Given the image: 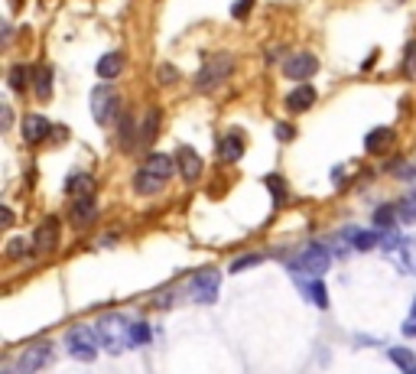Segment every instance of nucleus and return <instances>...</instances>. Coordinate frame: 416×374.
<instances>
[{"label": "nucleus", "mask_w": 416, "mask_h": 374, "mask_svg": "<svg viewBox=\"0 0 416 374\" xmlns=\"http://www.w3.org/2000/svg\"><path fill=\"white\" fill-rule=\"evenodd\" d=\"M176 172H179V166H176L172 157H166V153H150L147 160H143V166L134 172V189H137L140 195H156L170 186V179Z\"/></svg>", "instance_id": "nucleus-1"}, {"label": "nucleus", "mask_w": 416, "mask_h": 374, "mask_svg": "<svg viewBox=\"0 0 416 374\" xmlns=\"http://www.w3.org/2000/svg\"><path fill=\"white\" fill-rule=\"evenodd\" d=\"M134 322H127V316L120 312H107L101 319L95 322V335H98V345L105 348V355H124L127 348H134Z\"/></svg>", "instance_id": "nucleus-2"}, {"label": "nucleus", "mask_w": 416, "mask_h": 374, "mask_svg": "<svg viewBox=\"0 0 416 374\" xmlns=\"http://www.w3.org/2000/svg\"><path fill=\"white\" fill-rule=\"evenodd\" d=\"M231 72H235V55H231V53H215V55H208V59L202 62V69H199V72H195V78H192L195 95L215 91L218 85H224V82L231 78Z\"/></svg>", "instance_id": "nucleus-3"}, {"label": "nucleus", "mask_w": 416, "mask_h": 374, "mask_svg": "<svg viewBox=\"0 0 416 374\" xmlns=\"http://www.w3.org/2000/svg\"><path fill=\"white\" fill-rule=\"evenodd\" d=\"M65 348H69V355H72L75 362H95L98 352H101L95 326H75V329H69V335H65Z\"/></svg>", "instance_id": "nucleus-4"}, {"label": "nucleus", "mask_w": 416, "mask_h": 374, "mask_svg": "<svg viewBox=\"0 0 416 374\" xmlns=\"http://www.w3.org/2000/svg\"><path fill=\"white\" fill-rule=\"evenodd\" d=\"M91 118L105 127V124H114L120 118V95L118 88L111 85H98L91 91Z\"/></svg>", "instance_id": "nucleus-5"}, {"label": "nucleus", "mask_w": 416, "mask_h": 374, "mask_svg": "<svg viewBox=\"0 0 416 374\" xmlns=\"http://www.w3.org/2000/svg\"><path fill=\"white\" fill-rule=\"evenodd\" d=\"M289 267H299L302 274H309V277H322V274L332 267V251L325 244H309L299 251L296 260H289Z\"/></svg>", "instance_id": "nucleus-6"}, {"label": "nucleus", "mask_w": 416, "mask_h": 374, "mask_svg": "<svg viewBox=\"0 0 416 374\" xmlns=\"http://www.w3.org/2000/svg\"><path fill=\"white\" fill-rule=\"evenodd\" d=\"M55 358V348L53 342H39V345H30V348H23L17 355V364H13V371L17 374H39L46 364Z\"/></svg>", "instance_id": "nucleus-7"}, {"label": "nucleus", "mask_w": 416, "mask_h": 374, "mask_svg": "<svg viewBox=\"0 0 416 374\" xmlns=\"http://www.w3.org/2000/svg\"><path fill=\"white\" fill-rule=\"evenodd\" d=\"M218 287H221V274H218L215 267H205V270H199V274L192 277L189 293H192V299L199 303V306H208V303L218 299Z\"/></svg>", "instance_id": "nucleus-8"}, {"label": "nucleus", "mask_w": 416, "mask_h": 374, "mask_svg": "<svg viewBox=\"0 0 416 374\" xmlns=\"http://www.w3.org/2000/svg\"><path fill=\"white\" fill-rule=\"evenodd\" d=\"M59 238H62V222L49 215L43 222L36 224V231H33V251L36 254H53L55 247H59Z\"/></svg>", "instance_id": "nucleus-9"}, {"label": "nucleus", "mask_w": 416, "mask_h": 374, "mask_svg": "<svg viewBox=\"0 0 416 374\" xmlns=\"http://www.w3.org/2000/svg\"><path fill=\"white\" fill-rule=\"evenodd\" d=\"M319 72V59L312 53H296V55H287L283 59V75L293 78V82H306L312 75Z\"/></svg>", "instance_id": "nucleus-10"}, {"label": "nucleus", "mask_w": 416, "mask_h": 374, "mask_svg": "<svg viewBox=\"0 0 416 374\" xmlns=\"http://www.w3.org/2000/svg\"><path fill=\"white\" fill-rule=\"evenodd\" d=\"M176 166H179V176L189 182V186L202 179V172H205V160L189 147V143H182V147L176 150Z\"/></svg>", "instance_id": "nucleus-11"}, {"label": "nucleus", "mask_w": 416, "mask_h": 374, "mask_svg": "<svg viewBox=\"0 0 416 374\" xmlns=\"http://www.w3.org/2000/svg\"><path fill=\"white\" fill-rule=\"evenodd\" d=\"M69 218H72L75 228H88V224H95V218H98V202H95V195H82V199H72Z\"/></svg>", "instance_id": "nucleus-12"}, {"label": "nucleus", "mask_w": 416, "mask_h": 374, "mask_svg": "<svg viewBox=\"0 0 416 374\" xmlns=\"http://www.w3.org/2000/svg\"><path fill=\"white\" fill-rule=\"evenodd\" d=\"M49 134H53V124H49L43 114H26V118H23V140H26V143L36 147V143H43Z\"/></svg>", "instance_id": "nucleus-13"}, {"label": "nucleus", "mask_w": 416, "mask_h": 374, "mask_svg": "<svg viewBox=\"0 0 416 374\" xmlns=\"http://www.w3.org/2000/svg\"><path fill=\"white\" fill-rule=\"evenodd\" d=\"M316 88L312 85H296L293 91H287V98H283V105H287V111H293V114H302V111H309L312 105H316Z\"/></svg>", "instance_id": "nucleus-14"}, {"label": "nucleus", "mask_w": 416, "mask_h": 374, "mask_svg": "<svg viewBox=\"0 0 416 374\" xmlns=\"http://www.w3.org/2000/svg\"><path fill=\"white\" fill-rule=\"evenodd\" d=\"M218 157H221V163H237L241 160V157H244V134H237V130L224 134L221 143H218Z\"/></svg>", "instance_id": "nucleus-15"}, {"label": "nucleus", "mask_w": 416, "mask_h": 374, "mask_svg": "<svg viewBox=\"0 0 416 374\" xmlns=\"http://www.w3.org/2000/svg\"><path fill=\"white\" fill-rule=\"evenodd\" d=\"M124 65H127V55L124 53H105L98 59L95 72L101 75V82H111V78H118V75L124 72Z\"/></svg>", "instance_id": "nucleus-16"}, {"label": "nucleus", "mask_w": 416, "mask_h": 374, "mask_svg": "<svg viewBox=\"0 0 416 374\" xmlns=\"http://www.w3.org/2000/svg\"><path fill=\"white\" fill-rule=\"evenodd\" d=\"M390 143H394V127H374L364 137V150L368 153H384V150H390Z\"/></svg>", "instance_id": "nucleus-17"}, {"label": "nucleus", "mask_w": 416, "mask_h": 374, "mask_svg": "<svg viewBox=\"0 0 416 374\" xmlns=\"http://www.w3.org/2000/svg\"><path fill=\"white\" fill-rule=\"evenodd\" d=\"M65 193H72L75 199H82V195H95V179H91L85 170H75L72 176L65 179Z\"/></svg>", "instance_id": "nucleus-18"}, {"label": "nucleus", "mask_w": 416, "mask_h": 374, "mask_svg": "<svg viewBox=\"0 0 416 374\" xmlns=\"http://www.w3.org/2000/svg\"><path fill=\"white\" fill-rule=\"evenodd\" d=\"M36 78V69H30V65H13L10 72H7V85L17 91V95H26V88H30V82Z\"/></svg>", "instance_id": "nucleus-19"}, {"label": "nucleus", "mask_w": 416, "mask_h": 374, "mask_svg": "<svg viewBox=\"0 0 416 374\" xmlns=\"http://www.w3.org/2000/svg\"><path fill=\"white\" fill-rule=\"evenodd\" d=\"M53 85H55L53 65H39V69H36V78H33L36 98H39V101H49V98H53Z\"/></svg>", "instance_id": "nucleus-20"}, {"label": "nucleus", "mask_w": 416, "mask_h": 374, "mask_svg": "<svg viewBox=\"0 0 416 374\" xmlns=\"http://www.w3.org/2000/svg\"><path fill=\"white\" fill-rule=\"evenodd\" d=\"M345 238L352 241L354 251H374L381 244V235L377 231H358V228H345Z\"/></svg>", "instance_id": "nucleus-21"}, {"label": "nucleus", "mask_w": 416, "mask_h": 374, "mask_svg": "<svg viewBox=\"0 0 416 374\" xmlns=\"http://www.w3.org/2000/svg\"><path fill=\"white\" fill-rule=\"evenodd\" d=\"M118 140H120V150H124V153H130V150L137 147V118H134V114H124V118H120Z\"/></svg>", "instance_id": "nucleus-22"}, {"label": "nucleus", "mask_w": 416, "mask_h": 374, "mask_svg": "<svg viewBox=\"0 0 416 374\" xmlns=\"http://www.w3.org/2000/svg\"><path fill=\"white\" fill-rule=\"evenodd\" d=\"M397 218H400V215H397V205H377L371 215V224L377 231H390L397 224Z\"/></svg>", "instance_id": "nucleus-23"}, {"label": "nucleus", "mask_w": 416, "mask_h": 374, "mask_svg": "<svg viewBox=\"0 0 416 374\" xmlns=\"http://www.w3.org/2000/svg\"><path fill=\"white\" fill-rule=\"evenodd\" d=\"M160 124H163V107H150L147 118H143V130H140V140H143V143H153V137L160 134Z\"/></svg>", "instance_id": "nucleus-24"}, {"label": "nucleus", "mask_w": 416, "mask_h": 374, "mask_svg": "<svg viewBox=\"0 0 416 374\" xmlns=\"http://www.w3.org/2000/svg\"><path fill=\"white\" fill-rule=\"evenodd\" d=\"M306 299H309L316 310H329V290H325V280H322V277L312 280V287H309V293H306Z\"/></svg>", "instance_id": "nucleus-25"}, {"label": "nucleus", "mask_w": 416, "mask_h": 374, "mask_svg": "<svg viewBox=\"0 0 416 374\" xmlns=\"http://www.w3.org/2000/svg\"><path fill=\"white\" fill-rule=\"evenodd\" d=\"M387 358H390L397 368H404V371H413L416 368V355L410 352V348H404V345H394V348L387 352Z\"/></svg>", "instance_id": "nucleus-26"}, {"label": "nucleus", "mask_w": 416, "mask_h": 374, "mask_svg": "<svg viewBox=\"0 0 416 374\" xmlns=\"http://www.w3.org/2000/svg\"><path fill=\"white\" fill-rule=\"evenodd\" d=\"M30 254H36V251H33V241H26V238H13L7 244V260H26Z\"/></svg>", "instance_id": "nucleus-27"}, {"label": "nucleus", "mask_w": 416, "mask_h": 374, "mask_svg": "<svg viewBox=\"0 0 416 374\" xmlns=\"http://www.w3.org/2000/svg\"><path fill=\"white\" fill-rule=\"evenodd\" d=\"M397 215H400V222H404V224H416V193H410V195L400 199Z\"/></svg>", "instance_id": "nucleus-28"}, {"label": "nucleus", "mask_w": 416, "mask_h": 374, "mask_svg": "<svg viewBox=\"0 0 416 374\" xmlns=\"http://www.w3.org/2000/svg\"><path fill=\"white\" fill-rule=\"evenodd\" d=\"M267 260V254H244V257H237V260H231V274H241V270H247V267H257V264H264Z\"/></svg>", "instance_id": "nucleus-29"}, {"label": "nucleus", "mask_w": 416, "mask_h": 374, "mask_svg": "<svg viewBox=\"0 0 416 374\" xmlns=\"http://www.w3.org/2000/svg\"><path fill=\"white\" fill-rule=\"evenodd\" d=\"M267 189L273 193V202H277V205L287 202L289 189H287V182H283V176H267Z\"/></svg>", "instance_id": "nucleus-30"}, {"label": "nucleus", "mask_w": 416, "mask_h": 374, "mask_svg": "<svg viewBox=\"0 0 416 374\" xmlns=\"http://www.w3.org/2000/svg\"><path fill=\"white\" fill-rule=\"evenodd\" d=\"M400 69H404V75H416V39H410V43H406Z\"/></svg>", "instance_id": "nucleus-31"}, {"label": "nucleus", "mask_w": 416, "mask_h": 374, "mask_svg": "<svg viewBox=\"0 0 416 374\" xmlns=\"http://www.w3.org/2000/svg\"><path fill=\"white\" fill-rule=\"evenodd\" d=\"M130 335H134V345H147L150 339H153V329H150L147 322H134Z\"/></svg>", "instance_id": "nucleus-32"}, {"label": "nucleus", "mask_w": 416, "mask_h": 374, "mask_svg": "<svg viewBox=\"0 0 416 374\" xmlns=\"http://www.w3.org/2000/svg\"><path fill=\"white\" fill-rule=\"evenodd\" d=\"M400 254H404V267H406V270H413V274H416V241H404Z\"/></svg>", "instance_id": "nucleus-33"}, {"label": "nucleus", "mask_w": 416, "mask_h": 374, "mask_svg": "<svg viewBox=\"0 0 416 374\" xmlns=\"http://www.w3.org/2000/svg\"><path fill=\"white\" fill-rule=\"evenodd\" d=\"M254 10V0H235V7H231V17L235 20H247Z\"/></svg>", "instance_id": "nucleus-34"}, {"label": "nucleus", "mask_w": 416, "mask_h": 374, "mask_svg": "<svg viewBox=\"0 0 416 374\" xmlns=\"http://www.w3.org/2000/svg\"><path fill=\"white\" fill-rule=\"evenodd\" d=\"M176 78H179V72H176L170 62L160 65V82H163V85H170V82H176Z\"/></svg>", "instance_id": "nucleus-35"}, {"label": "nucleus", "mask_w": 416, "mask_h": 374, "mask_svg": "<svg viewBox=\"0 0 416 374\" xmlns=\"http://www.w3.org/2000/svg\"><path fill=\"white\" fill-rule=\"evenodd\" d=\"M0 118H3V121H0V127H3V130H10V124H13V111H10V105H3V107H0Z\"/></svg>", "instance_id": "nucleus-36"}, {"label": "nucleus", "mask_w": 416, "mask_h": 374, "mask_svg": "<svg viewBox=\"0 0 416 374\" xmlns=\"http://www.w3.org/2000/svg\"><path fill=\"white\" fill-rule=\"evenodd\" d=\"M293 134H296V130L289 127V124H277V137H280V140H289Z\"/></svg>", "instance_id": "nucleus-37"}, {"label": "nucleus", "mask_w": 416, "mask_h": 374, "mask_svg": "<svg viewBox=\"0 0 416 374\" xmlns=\"http://www.w3.org/2000/svg\"><path fill=\"white\" fill-rule=\"evenodd\" d=\"M400 332H404L406 339H413V335H416V319H413V316H410V319L404 322V329H400Z\"/></svg>", "instance_id": "nucleus-38"}, {"label": "nucleus", "mask_w": 416, "mask_h": 374, "mask_svg": "<svg viewBox=\"0 0 416 374\" xmlns=\"http://www.w3.org/2000/svg\"><path fill=\"white\" fill-rule=\"evenodd\" d=\"M10 224H13V212L10 208H3V228H10Z\"/></svg>", "instance_id": "nucleus-39"}, {"label": "nucleus", "mask_w": 416, "mask_h": 374, "mask_svg": "<svg viewBox=\"0 0 416 374\" xmlns=\"http://www.w3.org/2000/svg\"><path fill=\"white\" fill-rule=\"evenodd\" d=\"M410 316H413V319H416V299H413V306H410Z\"/></svg>", "instance_id": "nucleus-40"}]
</instances>
